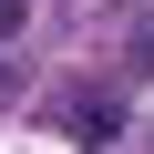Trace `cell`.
<instances>
[{
  "instance_id": "2",
  "label": "cell",
  "mask_w": 154,
  "mask_h": 154,
  "mask_svg": "<svg viewBox=\"0 0 154 154\" xmlns=\"http://www.w3.org/2000/svg\"><path fill=\"white\" fill-rule=\"evenodd\" d=\"M21 11H31V0H0V41H11V31H21Z\"/></svg>"
},
{
  "instance_id": "1",
  "label": "cell",
  "mask_w": 154,
  "mask_h": 154,
  "mask_svg": "<svg viewBox=\"0 0 154 154\" xmlns=\"http://www.w3.org/2000/svg\"><path fill=\"white\" fill-rule=\"evenodd\" d=\"M134 62H144V72H154V11H144V21H134Z\"/></svg>"
}]
</instances>
